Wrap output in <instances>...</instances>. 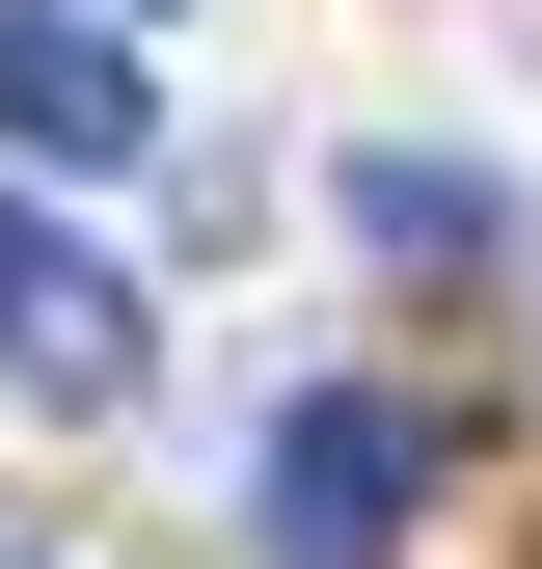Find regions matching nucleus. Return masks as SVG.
Instances as JSON below:
<instances>
[{"mask_svg": "<svg viewBox=\"0 0 542 569\" xmlns=\"http://www.w3.org/2000/svg\"><path fill=\"white\" fill-rule=\"evenodd\" d=\"M406 516H434V407L325 380L299 435H271V569H406Z\"/></svg>", "mask_w": 542, "mask_h": 569, "instance_id": "nucleus-1", "label": "nucleus"}, {"mask_svg": "<svg viewBox=\"0 0 542 569\" xmlns=\"http://www.w3.org/2000/svg\"><path fill=\"white\" fill-rule=\"evenodd\" d=\"M0 380H54V407L136 380V271H109L82 218H28V190H0Z\"/></svg>", "mask_w": 542, "mask_h": 569, "instance_id": "nucleus-2", "label": "nucleus"}, {"mask_svg": "<svg viewBox=\"0 0 542 569\" xmlns=\"http://www.w3.org/2000/svg\"><path fill=\"white\" fill-rule=\"evenodd\" d=\"M0 136H28V163H136V136H163V82H136L109 28H0Z\"/></svg>", "mask_w": 542, "mask_h": 569, "instance_id": "nucleus-3", "label": "nucleus"}, {"mask_svg": "<svg viewBox=\"0 0 542 569\" xmlns=\"http://www.w3.org/2000/svg\"><path fill=\"white\" fill-rule=\"evenodd\" d=\"M353 244H380V271H515V190L434 163V136H380V163H353Z\"/></svg>", "mask_w": 542, "mask_h": 569, "instance_id": "nucleus-4", "label": "nucleus"}]
</instances>
